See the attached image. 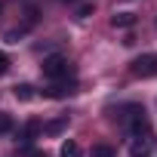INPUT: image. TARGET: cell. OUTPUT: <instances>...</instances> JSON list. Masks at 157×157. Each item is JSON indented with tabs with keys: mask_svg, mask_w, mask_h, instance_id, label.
<instances>
[{
	"mask_svg": "<svg viewBox=\"0 0 157 157\" xmlns=\"http://www.w3.org/2000/svg\"><path fill=\"white\" fill-rule=\"evenodd\" d=\"M90 13H93V3H83V6H80V10H77V16H80V19H86V16H90Z\"/></svg>",
	"mask_w": 157,
	"mask_h": 157,
	"instance_id": "obj_14",
	"label": "cell"
},
{
	"mask_svg": "<svg viewBox=\"0 0 157 157\" xmlns=\"http://www.w3.org/2000/svg\"><path fill=\"white\" fill-rule=\"evenodd\" d=\"M151 151V136H136L132 142V157H145Z\"/></svg>",
	"mask_w": 157,
	"mask_h": 157,
	"instance_id": "obj_5",
	"label": "cell"
},
{
	"mask_svg": "<svg viewBox=\"0 0 157 157\" xmlns=\"http://www.w3.org/2000/svg\"><path fill=\"white\" fill-rule=\"evenodd\" d=\"M40 132H43V123H40V120H28V123L22 126L19 139H22V142H34V139H37Z\"/></svg>",
	"mask_w": 157,
	"mask_h": 157,
	"instance_id": "obj_4",
	"label": "cell"
},
{
	"mask_svg": "<svg viewBox=\"0 0 157 157\" xmlns=\"http://www.w3.org/2000/svg\"><path fill=\"white\" fill-rule=\"evenodd\" d=\"M117 151L111 148V145H93V151H90V157H114Z\"/></svg>",
	"mask_w": 157,
	"mask_h": 157,
	"instance_id": "obj_10",
	"label": "cell"
},
{
	"mask_svg": "<svg viewBox=\"0 0 157 157\" xmlns=\"http://www.w3.org/2000/svg\"><path fill=\"white\" fill-rule=\"evenodd\" d=\"M129 71H132V77H154L157 74V52H145V56L132 59Z\"/></svg>",
	"mask_w": 157,
	"mask_h": 157,
	"instance_id": "obj_2",
	"label": "cell"
},
{
	"mask_svg": "<svg viewBox=\"0 0 157 157\" xmlns=\"http://www.w3.org/2000/svg\"><path fill=\"white\" fill-rule=\"evenodd\" d=\"M22 34H25V28H13V31H6V43H19Z\"/></svg>",
	"mask_w": 157,
	"mask_h": 157,
	"instance_id": "obj_12",
	"label": "cell"
},
{
	"mask_svg": "<svg viewBox=\"0 0 157 157\" xmlns=\"http://www.w3.org/2000/svg\"><path fill=\"white\" fill-rule=\"evenodd\" d=\"M59 157H83V151H80V145H77V142H65Z\"/></svg>",
	"mask_w": 157,
	"mask_h": 157,
	"instance_id": "obj_9",
	"label": "cell"
},
{
	"mask_svg": "<svg viewBox=\"0 0 157 157\" xmlns=\"http://www.w3.org/2000/svg\"><path fill=\"white\" fill-rule=\"evenodd\" d=\"M13 93H16L19 102H31V99H34V86H31V83H19Z\"/></svg>",
	"mask_w": 157,
	"mask_h": 157,
	"instance_id": "obj_8",
	"label": "cell"
},
{
	"mask_svg": "<svg viewBox=\"0 0 157 157\" xmlns=\"http://www.w3.org/2000/svg\"><path fill=\"white\" fill-rule=\"evenodd\" d=\"M65 126H68V117H59V120L43 123V132H46V136H59V132H65Z\"/></svg>",
	"mask_w": 157,
	"mask_h": 157,
	"instance_id": "obj_6",
	"label": "cell"
},
{
	"mask_svg": "<svg viewBox=\"0 0 157 157\" xmlns=\"http://www.w3.org/2000/svg\"><path fill=\"white\" fill-rule=\"evenodd\" d=\"M40 71H43V77H49V80H62V77L71 74V62L65 56H46Z\"/></svg>",
	"mask_w": 157,
	"mask_h": 157,
	"instance_id": "obj_1",
	"label": "cell"
},
{
	"mask_svg": "<svg viewBox=\"0 0 157 157\" xmlns=\"http://www.w3.org/2000/svg\"><path fill=\"white\" fill-rule=\"evenodd\" d=\"M34 157H49V154H40V151H37V154H34Z\"/></svg>",
	"mask_w": 157,
	"mask_h": 157,
	"instance_id": "obj_15",
	"label": "cell"
},
{
	"mask_svg": "<svg viewBox=\"0 0 157 157\" xmlns=\"http://www.w3.org/2000/svg\"><path fill=\"white\" fill-rule=\"evenodd\" d=\"M71 93H77V80H68V83H52L49 90H43V96H46V99H65V96H71Z\"/></svg>",
	"mask_w": 157,
	"mask_h": 157,
	"instance_id": "obj_3",
	"label": "cell"
},
{
	"mask_svg": "<svg viewBox=\"0 0 157 157\" xmlns=\"http://www.w3.org/2000/svg\"><path fill=\"white\" fill-rule=\"evenodd\" d=\"M65 3H74V0H65Z\"/></svg>",
	"mask_w": 157,
	"mask_h": 157,
	"instance_id": "obj_16",
	"label": "cell"
},
{
	"mask_svg": "<svg viewBox=\"0 0 157 157\" xmlns=\"http://www.w3.org/2000/svg\"><path fill=\"white\" fill-rule=\"evenodd\" d=\"M6 71H10V56L0 52V74H6Z\"/></svg>",
	"mask_w": 157,
	"mask_h": 157,
	"instance_id": "obj_13",
	"label": "cell"
},
{
	"mask_svg": "<svg viewBox=\"0 0 157 157\" xmlns=\"http://www.w3.org/2000/svg\"><path fill=\"white\" fill-rule=\"evenodd\" d=\"M13 126H16V123H13V117L0 111V136H3V132H13Z\"/></svg>",
	"mask_w": 157,
	"mask_h": 157,
	"instance_id": "obj_11",
	"label": "cell"
},
{
	"mask_svg": "<svg viewBox=\"0 0 157 157\" xmlns=\"http://www.w3.org/2000/svg\"><path fill=\"white\" fill-rule=\"evenodd\" d=\"M111 25H114V28H132V25H136V16H132V13H117V16L111 19Z\"/></svg>",
	"mask_w": 157,
	"mask_h": 157,
	"instance_id": "obj_7",
	"label": "cell"
}]
</instances>
